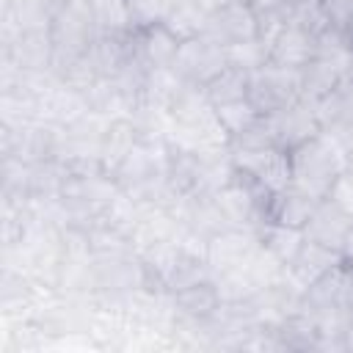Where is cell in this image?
<instances>
[{
  "instance_id": "ac0fdd59",
  "label": "cell",
  "mask_w": 353,
  "mask_h": 353,
  "mask_svg": "<svg viewBox=\"0 0 353 353\" xmlns=\"http://www.w3.org/2000/svg\"><path fill=\"white\" fill-rule=\"evenodd\" d=\"M212 110H215V116H218V121H221V127H223V132H226L229 138L243 135L245 130H251V127L262 119V113L256 110V105H254L248 97H245V99H234V102L215 105Z\"/></svg>"
},
{
  "instance_id": "8fae6325",
  "label": "cell",
  "mask_w": 353,
  "mask_h": 353,
  "mask_svg": "<svg viewBox=\"0 0 353 353\" xmlns=\"http://www.w3.org/2000/svg\"><path fill=\"white\" fill-rule=\"evenodd\" d=\"M320 201L323 199H317V196H312V193L290 185V188H284L281 193H276L270 199V215H268V221L281 223V226H292V229H303L309 223V218L314 215V210H317Z\"/></svg>"
},
{
  "instance_id": "ba28073f",
  "label": "cell",
  "mask_w": 353,
  "mask_h": 353,
  "mask_svg": "<svg viewBox=\"0 0 353 353\" xmlns=\"http://www.w3.org/2000/svg\"><path fill=\"white\" fill-rule=\"evenodd\" d=\"M270 61L287 69H303L309 61L317 58V33L303 28L301 22H287L270 41H268Z\"/></svg>"
},
{
  "instance_id": "9c48e42d",
  "label": "cell",
  "mask_w": 353,
  "mask_h": 353,
  "mask_svg": "<svg viewBox=\"0 0 353 353\" xmlns=\"http://www.w3.org/2000/svg\"><path fill=\"white\" fill-rule=\"evenodd\" d=\"M132 39V55L138 63H143L146 69H168L176 58L179 50V39L165 28V25H152L143 30H130Z\"/></svg>"
},
{
  "instance_id": "5b68a950",
  "label": "cell",
  "mask_w": 353,
  "mask_h": 353,
  "mask_svg": "<svg viewBox=\"0 0 353 353\" xmlns=\"http://www.w3.org/2000/svg\"><path fill=\"white\" fill-rule=\"evenodd\" d=\"M259 245H262V240H259L256 232L229 226V229H221V232L207 237L204 259L210 265V273L218 276V273H226V270H234V268L245 265Z\"/></svg>"
},
{
  "instance_id": "8992f818",
  "label": "cell",
  "mask_w": 353,
  "mask_h": 353,
  "mask_svg": "<svg viewBox=\"0 0 353 353\" xmlns=\"http://www.w3.org/2000/svg\"><path fill=\"white\" fill-rule=\"evenodd\" d=\"M265 127H268L270 141L276 146L287 149V152L301 146L303 141L314 138L323 130L317 116H314V108L309 102H303V99H298V102H292V105H287V108H281L276 113H268L265 116Z\"/></svg>"
},
{
  "instance_id": "52a82bcc",
  "label": "cell",
  "mask_w": 353,
  "mask_h": 353,
  "mask_svg": "<svg viewBox=\"0 0 353 353\" xmlns=\"http://www.w3.org/2000/svg\"><path fill=\"white\" fill-rule=\"evenodd\" d=\"M204 36L221 47L259 39V25H256V17H254V8L248 6V0H234V3L212 11L207 19Z\"/></svg>"
},
{
  "instance_id": "7402d4cb",
  "label": "cell",
  "mask_w": 353,
  "mask_h": 353,
  "mask_svg": "<svg viewBox=\"0 0 353 353\" xmlns=\"http://www.w3.org/2000/svg\"><path fill=\"white\" fill-rule=\"evenodd\" d=\"M325 3V11H328V19L331 25H339L345 28L350 14H353V0H323Z\"/></svg>"
},
{
  "instance_id": "9a60e30c",
  "label": "cell",
  "mask_w": 353,
  "mask_h": 353,
  "mask_svg": "<svg viewBox=\"0 0 353 353\" xmlns=\"http://www.w3.org/2000/svg\"><path fill=\"white\" fill-rule=\"evenodd\" d=\"M259 240H262V245H265L284 268H290V265L295 262L298 251L303 248L306 234H303V229H292V226H281V223L268 221V223L259 229Z\"/></svg>"
},
{
  "instance_id": "44dd1931",
  "label": "cell",
  "mask_w": 353,
  "mask_h": 353,
  "mask_svg": "<svg viewBox=\"0 0 353 353\" xmlns=\"http://www.w3.org/2000/svg\"><path fill=\"white\" fill-rule=\"evenodd\" d=\"M325 199H331L339 210H345L353 218V163L334 179V185H331V190H328Z\"/></svg>"
},
{
  "instance_id": "6da1fadb",
  "label": "cell",
  "mask_w": 353,
  "mask_h": 353,
  "mask_svg": "<svg viewBox=\"0 0 353 353\" xmlns=\"http://www.w3.org/2000/svg\"><path fill=\"white\" fill-rule=\"evenodd\" d=\"M290 163H292V185L317 199H325L334 179L353 160L334 132L320 130L314 138L290 149Z\"/></svg>"
},
{
  "instance_id": "2e32d148",
  "label": "cell",
  "mask_w": 353,
  "mask_h": 353,
  "mask_svg": "<svg viewBox=\"0 0 353 353\" xmlns=\"http://www.w3.org/2000/svg\"><path fill=\"white\" fill-rule=\"evenodd\" d=\"M207 19H210V11L201 8L196 0H176L163 25H165L179 41H188V39L204 36Z\"/></svg>"
},
{
  "instance_id": "7c38bea8",
  "label": "cell",
  "mask_w": 353,
  "mask_h": 353,
  "mask_svg": "<svg viewBox=\"0 0 353 353\" xmlns=\"http://www.w3.org/2000/svg\"><path fill=\"white\" fill-rule=\"evenodd\" d=\"M350 215L345 210H339L331 199H323L314 210V215L309 218V223L303 226V234L306 240H314V243H323L328 248H336L339 251V243H342V234L345 229L350 226Z\"/></svg>"
},
{
  "instance_id": "603a6c76",
  "label": "cell",
  "mask_w": 353,
  "mask_h": 353,
  "mask_svg": "<svg viewBox=\"0 0 353 353\" xmlns=\"http://www.w3.org/2000/svg\"><path fill=\"white\" fill-rule=\"evenodd\" d=\"M339 254H342V262L353 265V221H350V226H347V229H345V234H342Z\"/></svg>"
},
{
  "instance_id": "5bb4252c",
  "label": "cell",
  "mask_w": 353,
  "mask_h": 353,
  "mask_svg": "<svg viewBox=\"0 0 353 353\" xmlns=\"http://www.w3.org/2000/svg\"><path fill=\"white\" fill-rule=\"evenodd\" d=\"M339 83H342L339 69H336L331 61L314 58V61H309V63L301 69V99L309 102V105H314V102H320L323 97H328Z\"/></svg>"
},
{
  "instance_id": "7a4b0ae2",
  "label": "cell",
  "mask_w": 353,
  "mask_h": 353,
  "mask_svg": "<svg viewBox=\"0 0 353 353\" xmlns=\"http://www.w3.org/2000/svg\"><path fill=\"white\" fill-rule=\"evenodd\" d=\"M232 165L245 174L251 182L265 188L270 196L281 193L284 188L292 185V163L290 152L276 146V143H262L251 149H226Z\"/></svg>"
},
{
  "instance_id": "4fadbf2b",
  "label": "cell",
  "mask_w": 353,
  "mask_h": 353,
  "mask_svg": "<svg viewBox=\"0 0 353 353\" xmlns=\"http://www.w3.org/2000/svg\"><path fill=\"white\" fill-rule=\"evenodd\" d=\"M174 303L179 306V312H185L188 317H196V320H204V317H212L221 306H223V298L215 287L212 279H204V281H196L179 292H174Z\"/></svg>"
},
{
  "instance_id": "e0dca14e",
  "label": "cell",
  "mask_w": 353,
  "mask_h": 353,
  "mask_svg": "<svg viewBox=\"0 0 353 353\" xmlns=\"http://www.w3.org/2000/svg\"><path fill=\"white\" fill-rule=\"evenodd\" d=\"M248 74L245 69H237V66H226L223 72H218L207 85H201L207 102L215 108V105H223V102H234V99H245L248 97Z\"/></svg>"
},
{
  "instance_id": "30bf717a",
  "label": "cell",
  "mask_w": 353,
  "mask_h": 353,
  "mask_svg": "<svg viewBox=\"0 0 353 353\" xmlns=\"http://www.w3.org/2000/svg\"><path fill=\"white\" fill-rule=\"evenodd\" d=\"M336 265H342V254L336 248H328L323 243L306 240L303 248L298 251L295 262L287 268V276L292 279L295 287H301L306 292L312 284H317L323 276H328Z\"/></svg>"
},
{
  "instance_id": "ffe728a7",
  "label": "cell",
  "mask_w": 353,
  "mask_h": 353,
  "mask_svg": "<svg viewBox=\"0 0 353 353\" xmlns=\"http://www.w3.org/2000/svg\"><path fill=\"white\" fill-rule=\"evenodd\" d=\"M226 58H229V66L254 72L270 61V52H268V44L262 39H251V41H240V44L226 47Z\"/></svg>"
},
{
  "instance_id": "d6986e66",
  "label": "cell",
  "mask_w": 353,
  "mask_h": 353,
  "mask_svg": "<svg viewBox=\"0 0 353 353\" xmlns=\"http://www.w3.org/2000/svg\"><path fill=\"white\" fill-rule=\"evenodd\" d=\"M176 0H121V11L130 30H143L152 25H163Z\"/></svg>"
},
{
  "instance_id": "277c9868",
  "label": "cell",
  "mask_w": 353,
  "mask_h": 353,
  "mask_svg": "<svg viewBox=\"0 0 353 353\" xmlns=\"http://www.w3.org/2000/svg\"><path fill=\"white\" fill-rule=\"evenodd\" d=\"M229 66V58H226V47L215 44L212 39L207 36H196V39H188L179 44L176 50V58L171 63V69L190 85H207L218 72H223Z\"/></svg>"
},
{
  "instance_id": "3957f363",
  "label": "cell",
  "mask_w": 353,
  "mask_h": 353,
  "mask_svg": "<svg viewBox=\"0 0 353 353\" xmlns=\"http://www.w3.org/2000/svg\"><path fill=\"white\" fill-rule=\"evenodd\" d=\"M248 99L262 116L276 113L301 99V69H287L273 61L248 74Z\"/></svg>"
}]
</instances>
